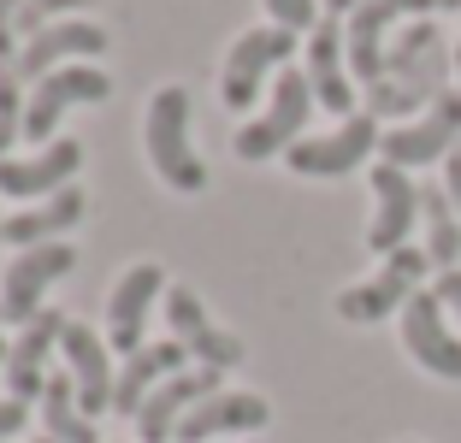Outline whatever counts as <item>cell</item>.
<instances>
[{
    "label": "cell",
    "mask_w": 461,
    "mask_h": 443,
    "mask_svg": "<svg viewBox=\"0 0 461 443\" xmlns=\"http://www.w3.org/2000/svg\"><path fill=\"white\" fill-rule=\"evenodd\" d=\"M184 361H190V349L184 343H142L136 355H124V373H119V390H113V414H142V402H149L154 390L166 384V378L184 373Z\"/></svg>",
    "instance_id": "ffe728a7"
},
{
    "label": "cell",
    "mask_w": 461,
    "mask_h": 443,
    "mask_svg": "<svg viewBox=\"0 0 461 443\" xmlns=\"http://www.w3.org/2000/svg\"><path fill=\"white\" fill-rule=\"evenodd\" d=\"M420 219H426V255L438 272L461 267V213L449 202V189H420Z\"/></svg>",
    "instance_id": "cb8c5ba5"
},
{
    "label": "cell",
    "mask_w": 461,
    "mask_h": 443,
    "mask_svg": "<svg viewBox=\"0 0 461 443\" xmlns=\"http://www.w3.org/2000/svg\"><path fill=\"white\" fill-rule=\"evenodd\" d=\"M41 420H48V438H59V443H101L95 438V420L83 414V402H77L71 373L48 378V390H41Z\"/></svg>",
    "instance_id": "d4e9b609"
},
{
    "label": "cell",
    "mask_w": 461,
    "mask_h": 443,
    "mask_svg": "<svg viewBox=\"0 0 461 443\" xmlns=\"http://www.w3.org/2000/svg\"><path fill=\"white\" fill-rule=\"evenodd\" d=\"M444 189H449V202H456V213H461V142H456V154L444 160Z\"/></svg>",
    "instance_id": "1f68e13d"
},
{
    "label": "cell",
    "mask_w": 461,
    "mask_h": 443,
    "mask_svg": "<svg viewBox=\"0 0 461 443\" xmlns=\"http://www.w3.org/2000/svg\"><path fill=\"white\" fill-rule=\"evenodd\" d=\"M379 142H384L379 119H373V113H349L331 136H302L285 160H290V172H302V177H343V172H355Z\"/></svg>",
    "instance_id": "ba28073f"
},
{
    "label": "cell",
    "mask_w": 461,
    "mask_h": 443,
    "mask_svg": "<svg viewBox=\"0 0 461 443\" xmlns=\"http://www.w3.org/2000/svg\"><path fill=\"white\" fill-rule=\"evenodd\" d=\"M77 6H89V0H24L18 6V36H41L48 30V18H59V13H77Z\"/></svg>",
    "instance_id": "4316f807"
},
{
    "label": "cell",
    "mask_w": 461,
    "mask_h": 443,
    "mask_svg": "<svg viewBox=\"0 0 461 443\" xmlns=\"http://www.w3.org/2000/svg\"><path fill=\"white\" fill-rule=\"evenodd\" d=\"M18 6L24 0H0V66H13V36H18Z\"/></svg>",
    "instance_id": "f1b7e54d"
},
{
    "label": "cell",
    "mask_w": 461,
    "mask_h": 443,
    "mask_svg": "<svg viewBox=\"0 0 461 443\" xmlns=\"http://www.w3.org/2000/svg\"><path fill=\"white\" fill-rule=\"evenodd\" d=\"M438 6H456V13H461V0H438Z\"/></svg>",
    "instance_id": "d590c367"
},
{
    "label": "cell",
    "mask_w": 461,
    "mask_h": 443,
    "mask_svg": "<svg viewBox=\"0 0 461 443\" xmlns=\"http://www.w3.org/2000/svg\"><path fill=\"white\" fill-rule=\"evenodd\" d=\"M142 142H149V160L154 172L166 177V184L177 189V195H195V189H207V166L202 154H195L190 142V95L177 89H160L149 101V119H142Z\"/></svg>",
    "instance_id": "7a4b0ae2"
},
{
    "label": "cell",
    "mask_w": 461,
    "mask_h": 443,
    "mask_svg": "<svg viewBox=\"0 0 461 443\" xmlns=\"http://www.w3.org/2000/svg\"><path fill=\"white\" fill-rule=\"evenodd\" d=\"M36 443H59V438H36Z\"/></svg>",
    "instance_id": "74e56055"
},
{
    "label": "cell",
    "mask_w": 461,
    "mask_h": 443,
    "mask_svg": "<svg viewBox=\"0 0 461 443\" xmlns=\"http://www.w3.org/2000/svg\"><path fill=\"white\" fill-rule=\"evenodd\" d=\"M361 0H326V18H343V13H355Z\"/></svg>",
    "instance_id": "836d02e7"
},
{
    "label": "cell",
    "mask_w": 461,
    "mask_h": 443,
    "mask_svg": "<svg viewBox=\"0 0 461 443\" xmlns=\"http://www.w3.org/2000/svg\"><path fill=\"white\" fill-rule=\"evenodd\" d=\"M320 107L313 101V83H308V71H278V83H272V101H267V113H260L255 124H243L237 131V160H272V154H290V148L302 142V124H308V113Z\"/></svg>",
    "instance_id": "3957f363"
},
{
    "label": "cell",
    "mask_w": 461,
    "mask_h": 443,
    "mask_svg": "<svg viewBox=\"0 0 461 443\" xmlns=\"http://www.w3.org/2000/svg\"><path fill=\"white\" fill-rule=\"evenodd\" d=\"M59 349H66V361H71V384H77L83 414H89V420L107 414V408H113V390H119V378H113V366H107V343H101L89 325L71 320L66 337H59Z\"/></svg>",
    "instance_id": "44dd1931"
},
{
    "label": "cell",
    "mask_w": 461,
    "mask_h": 443,
    "mask_svg": "<svg viewBox=\"0 0 461 443\" xmlns=\"http://www.w3.org/2000/svg\"><path fill=\"white\" fill-rule=\"evenodd\" d=\"M71 267H77V249H66V242L24 249V255L6 267V284H0V308H6V320H13V325H30V320L41 313V295H48V284H59Z\"/></svg>",
    "instance_id": "30bf717a"
},
{
    "label": "cell",
    "mask_w": 461,
    "mask_h": 443,
    "mask_svg": "<svg viewBox=\"0 0 461 443\" xmlns=\"http://www.w3.org/2000/svg\"><path fill=\"white\" fill-rule=\"evenodd\" d=\"M6 355H13V349H6V343H0V366H6Z\"/></svg>",
    "instance_id": "e575fe53"
},
{
    "label": "cell",
    "mask_w": 461,
    "mask_h": 443,
    "mask_svg": "<svg viewBox=\"0 0 461 443\" xmlns=\"http://www.w3.org/2000/svg\"><path fill=\"white\" fill-rule=\"evenodd\" d=\"M373 225H366V249L373 255H396V249H408V231H414V219H420V189H414V177L402 172V166L379 160L373 166Z\"/></svg>",
    "instance_id": "8fae6325"
},
{
    "label": "cell",
    "mask_w": 461,
    "mask_h": 443,
    "mask_svg": "<svg viewBox=\"0 0 461 443\" xmlns=\"http://www.w3.org/2000/svg\"><path fill=\"white\" fill-rule=\"evenodd\" d=\"M272 420V408L255 390H213L207 402H195L177 426V443H207V438H230V431H260Z\"/></svg>",
    "instance_id": "ac0fdd59"
},
{
    "label": "cell",
    "mask_w": 461,
    "mask_h": 443,
    "mask_svg": "<svg viewBox=\"0 0 461 443\" xmlns=\"http://www.w3.org/2000/svg\"><path fill=\"white\" fill-rule=\"evenodd\" d=\"M71 320H59L54 308H41L36 320L18 331L13 355H6V390H13L18 402H30V396H41L48 390V355H54V343L66 337Z\"/></svg>",
    "instance_id": "d6986e66"
},
{
    "label": "cell",
    "mask_w": 461,
    "mask_h": 443,
    "mask_svg": "<svg viewBox=\"0 0 461 443\" xmlns=\"http://www.w3.org/2000/svg\"><path fill=\"white\" fill-rule=\"evenodd\" d=\"M107 54V30L101 24H77V18H59V24H48L41 36L24 41V54L13 59V77L30 83V77H48V71H59L66 59H95Z\"/></svg>",
    "instance_id": "4fadbf2b"
},
{
    "label": "cell",
    "mask_w": 461,
    "mask_h": 443,
    "mask_svg": "<svg viewBox=\"0 0 461 443\" xmlns=\"http://www.w3.org/2000/svg\"><path fill=\"white\" fill-rule=\"evenodd\" d=\"M154 295H166V272L154 267H131L119 284H113V295H107V343L119 355H136L142 349V325H149V313H154Z\"/></svg>",
    "instance_id": "5bb4252c"
},
{
    "label": "cell",
    "mask_w": 461,
    "mask_h": 443,
    "mask_svg": "<svg viewBox=\"0 0 461 443\" xmlns=\"http://www.w3.org/2000/svg\"><path fill=\"white\" fill-rule=\"evenodd\" d=\"M83 219V189H59V195H48L41 207H24V213L6 219V237L13 249H41V242H59V231H71Z\"/></svg>",
    "instance_id": "603a6c76"
},
{
    "label": "cell",
    "mask_w": 461,
    "mask_h": 443,
    "mask_svg": "<svg viewBox=\"0 0 461 443\" xmlns=\"http://www.w3.org/2000/svg\"><path fill=\"white\" fill-rule=\"evenodd\" d=\"M391 18H396V6H384V0H361L349 13V24H343V48H349V71H355V83H373L384 77V30H391Z\"/></svg>",
    "instance_id": "7402d4cb"
},
{
    "label": "cell",
    "mask_w": 461,
    "mask_h": 443,
    "mask_svg": "<svg viewBox=\"0 0 461 443\" xmlns=\"http://www.w3.org/2000/svg\"><path fill=\"white\" fill-rule=\"evenodd\" d=\"M456 77H461V48H456Z\"/></svg>",
    "instance_id": "8d00e7d4"
},
{
    "label": "cell",
    "mask_w": 461,
    "mask_h": 443,
    "mask_svg": "<svg viewBox=\"0 0 461 443\" xmlns=\"http://www.w3.org/2000/svg\"><path fill=\"white\" fill-rule=\"evenodd\" d=\"M0 237H6V219H0Z\"/></svg>",
    "instance_id": "f35d334b"
},
{
    "label": "cell",
    "mask_w": 461,
    "mask_h": 443,
    "mask_svg": "<svg viewBox=\"0 0 461 443\" xmlns=\"http://www.w3.org/2000/svg\"><path fill=\"white\" fill-rule=\"evenodd\" d=\"M267 13H272V24H285V30L320 24V6H313V0H267Z\"/></svg>",
    "instance_id": "83f0119b"
},
{
    "label": "cell",
    "mask_w": 461,
    "mask_h": 443,
    "mask_svg": "<svg viewBox=\"0 0 461 443\" xmlns=\"http://www.w3.org/2000/svg\"><path fill=\"white\" fill-rule=\"evenodd\" d=\"M166 320H172V337H177V343H184V349H190L202 366H213V373H225V366L243 361V343L207 320V308L195 302V290H166Z\"/></svg>",
    "instance_id": "2e32d148"
},
{
    "label": "cell",
    "mask_w": 461,
    "mask_h": 443,
    "mask_svg": "<svg viewBox=\"0 0 461 443\" xmlns=\"http://www.w3.org/2000/svg\"><path fill=\"white\" fill-rule=\"evenodd\" d=\"M296 54V30L285 24H260V30H243V36L230 41L225 54V77H219V95H225L230 113H249L260 101V83L272 71H285V59Z\"/></svg>",
    "instance_id": "277c9868"
},
{
    "label": "cell",
    "mask_w": 461,
    "mask_h": 443,
    "mask_svg": "<svg viewBox=\"0 0 461 443\" xmlns=\"http://www.w3.org/2000/svg\"><path fill=\"white\" fill-rule=\"evenodd\" d=\"M13 136H24V95H18L13 66H0V160H6Z\"/></svg>",
    "instance_id": "484cf974"
},
{
    "label": "cell",
    "mask_w": 461,
    "mask_h": 443,
    "mask_svg": "<svg viewBox=\"0 0 461 443\" xmlns=\"http://www.w3.org/2000/svg\"><path fill=\"white\" fill-rule=\"evenodd\" d=\"M24 420H30V408L18 402V396H6V402H0V443L18 438V431H24Z\"/></svg>",
    "instance_id": "4dcf8cb0"
},
{
    "label": "cell",
    "mask_w": 461,
    "mask_h": 443,
    "mask_svg": "<svg viewBox=\"0 0 461 443\" xmlns=\"http://www.w3.org/2000/svg\"><path fill=\"white\" fill-rule=\"evenodd\" d=\"M384 6H396V18H426V13H432V6H438V0H384Z\"/></svg>",
    "instance_id": "d6a6232c"
},
{
    "label": "cell",
    "mask_w": 461,
    "mask_h": 443,
    "mask_svg": "<svg viewBox=\"0 0 461 443\" xmlns=\"http://www.w3.org/2000/svg\"><path fill=\"white\" fill-rule=\"evenodd\" d=\"M213 390H219V373H213V366H184L177 378H166L149 402H142V414H136L142 443H172L177 426H184V414H190L195 402H207Z\"/></svg>",
    "instance_id": "9a60e30c"
},
{
    "label": "cell",
    "mask_w": 461,
    "mask_h": 443,
    "mask_svg": "<svg viewBox=\"0 0 461 443\" xmlns=\"http://www.w3.org/2000/svg\"><path fill=\"white\" fill-rule=\"evenodd\" d=\"M456 142H461V89H444L414 124H396V131H384L379 154H384L391 166H402V172H408V166L449 160V154H456Z\"/></svg>",
    "instance_id": "8992f818"
},
{
    "label": "cell",
    "mask_w": 461,
    "mask_h": 443,
    "mask_svg": "<svg viewBox=\"0 0 461 443\" xmlns=\"http://www.w3.org/2000/svg\"><path fill=\"white\" fill-rule=\"evenodd\" d=\"M456 71V59L444 54V36H438L432 18H414V24L396 36L391 59H384V77L366 89V113L373 119H402L414 107H432L444 95V77Z\"/></svg>",
    "instance_id": "6da1fadb"
},
{
    "label": "cell",
    "mask_w": 461,
    "mask_h": 443,
    "mask_svg": "<svg viewBox=\"0 0 461 443\" xmlns=\"http://www.w3.org/2000/svg\"><path fill=\"white\" fill-rule=\"evenodd\" d=\"M426 272H432V255H426V249H396V255H384V267L366 284H349V290L338 295V313L349 325H373V320H384V313H402L408 302L420 295Z\"/></svg>",
    "instance_id": "5b68a950"
},
{
    "label": "cell",
    "mask_w": 461,
    "mask_h": 443,
    "mask_svg": "<svg viewBox=\"0 0 461 443\" xmlns=\"http://www.w3.org/2000/svg\"><path fill=\"white\" fill-rule=\"evenodd\" d=\"M402 349L414 355L432 378L461 384V331L449 325V308L438 302V290H420L402 308Z\"/></svg>",
    "instance_id": "52a82bcc"
},
{
    "label": "cell",
    "mask_w": 461,
    "mask_h": 443,
    "mask_svg": "<svg viewBox=\"0 0 461 443\" xmlns=\"http://www.w3.org/2000/svg\"><path fill=\"white\" fill-rule=\"evenodd\" d=\"M83 166V148L71 142V136H59V142H48L41 154H30V160H0V195H13V202H30V195H59L66 189V177Z\"/></svg>",
    "instance_id": "e0dca14e"
},
{
    "label": "cell",
    "mask_w": 461,
    "mask_h": 443,
    "mask_svg": "<svg viewBox=\"0 0 461 443\" xmlns=\"http://www.w3.org/2000/svg\"><path fill=\"white\" fill-rule=\"evenodd\" d=\"M308 83H313V101L338 119L355 113V71H349V48H343V24L338 18H320L308 30Z\"/></svg>",
    "instance_id": "7c38bea8"
},
{
    "label": "cell",
    "mask_w": 461,
    "mask_h": 443,
    "mask_svg": "<svg viewBox=\"0 0 461 443\" xmlns=\"http://www.w3.org/2000/svg\"><path fill=\"white\" fill-rule=\"evenodd\" d=\"M107 95H113V83H107V71H95V66L48 71V77L36 83V95H30V107H24V136H30V142H48L54 124H59V113L95 107V101H107Z\"/></svg>",
    "instance_id": "9c48e42d"
},
{
    "label": "cell",
    "mask_w": 461,
    "mask_h": 443,
    "mask_svg": "<svg viewBox=\"0 0 461 443\" xmlns=\"http://www.w3.org/2000/svg\"><path fill=\"white\" fill-rule=\"evenodd\" d=\"M0 320H6V308H0Z\"/></svg>",
    "instance_id": "ab89813d"
},
{
    "label": "cell",
    "mask_w": 461,
    "mask_h": 443,
    "mask_svg": "<svg viewBox=\"0 0 461 443\" xmlns=\"http://www.w3.org/2000/svg\"><path fill=\"white\" fill-rule=\"evenodd\" d=\"M438 302L449 308V320H456V331H461V267L456 272H438Z\"/></svg>",
    "instance_id": "f546056e"
}]
</instances>
